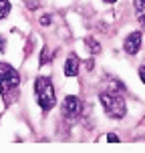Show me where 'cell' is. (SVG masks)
I'll list each match as a JSON object with an SVG mask.
<instances>
[{
  "instance_id": "obj_14",
  "label": "cell",
  "mask_w": 145,
  "mask_h": 153,
  "mask_svg": "<svg viewBox=\"0 0 145 153\" xmlns=\"http://www.w3.org/2000/svg\"><path fill=\"white\" fill-rule=\"evenodd\" d=\"M93 59H89V61H87V71H93V67H95V65H93Z\"/></svg>"
},
{
  "instance_id": "obj_7",
  "label": "cell",
  "mask_w": 145,
  "mask_h": 153,
  "mask_svg": "<svg viewBox=\"0 0 145 153\" xmlns=\"http://www.w3.org/2000/svg\"><path fill=\"white\" fill-rule=\"evenodd\" d=\"M133 6H135V12H137L141 26L145 28V0H133Z\"/></svg>"
},
{
  "instance_id": "obj_17",
  "label": "cell",
  "mask_w": 145,
  "mask_h": 153,
  "mask_svg": "<svg viewBox=\"0 0 145 153\" xmlns=\"http://www.w3.org/2000/svg\"><path fill=\"white\" fill-rule=\"evenodd\" d=\"M105 2H109V4H113V2H117V0H105Z\"/></svg>"
},
{
  "instance_id": "obj_2",
  "label": "cell",
  "mask_w": 145,
  "mask_h": 153,
  "mask_svg": "<svg viewBox=\"0 0 145 153\" xmlns=\"http://www.w3.org/2000/svg\"><path fill=\"white\" fill-rule=\"evenodd\" d=\"M99 101L107 117H111V119H123L127 115V105H125V99L119 91H103L99 95Z\"/></svg>"
},
{
  "instance_id": "obj_5",
  "label": "cell",
  "mask_w": 145,
  "mask_h": 153,
  "mask_svg": "<svg viewBox=\"0 0 145 153\" xmlns=\"http://www.w3.org/2000/svg\"><path fill=\"white\" fill-rule=\"evenodd\" d=\"M141 40H143V36H141L139 30L131 32L129 36L125 38V42H123V51H125L127 54H137L139 48H141Z\"/></svg>"
},
{
  "instance_id": "obj_3",
  "label": "cell",
  "mask_w": 145,
  "mask_h": 153,
  "mask_svg": "<svg viewBox=\"0 0 145 153\" xmlns=\"http://www.w3.org/2000/svg\"><path fill=\"white\" fill-rule=\"evenodd\" d=\"M34 95L42 111H51L57 105V95H54V87L48 76H38L34 83Z\"/></svg>"
},
{
  "instance_id": "obj_13",
  "label": "cell",
  "mask_w": 145,
  "mask_h": 153,
  "mask_svg": "<svg viewBox=\"0 0 145 153\" xmlns=\"http://www.w3.org/2000/svg\"><path fill=\"white\" fill-rule=\"evenodd\" d=\"M139 79H141L143 85H145V67H139Z\"/></svg>"
},
{
  "instance_id": "obj_12",
  "label": "cell",
  "mask_w": 145,
  "mask_h": 153,
  "mask_svg": "<svg viewBox=\"0 0 145 153\" xmlns=\"http://www.w3.org/2000/svg\"><path fill=\"white\" fill-rule=\"evenodd\" d=\"M40 24H42V26H46V24H51V16H48V14H45L42 18H40Z\"/></svg>"
},
{
  "instance_id": "obj_11",
  "label": "cell",
  "mask_w": 145,
  "mask_h": 153,
  "mask_svg": "<svg viewBox=\"0 0 145 153\" xmlns=\"http://www.w3.org/2000/svg\"><path fill=\"white\" fill-rule=\"evenodd\" d=\"M107 141H109V143H119V137H117L115 133H109V135H107Z\"/></svg>"
},
{
  "instance_id": "obj_16",
  "label": "cell",
  "mask_w": 145,
  "mask_h": 153,
  "mask_svg": "<svg viewBox=\"0 0 145 153\" xmlns=\"http://www.w3.org/2000/svg\"><path fill=\"white\" fill-rule=\"evenodd\" d=\"M28 6H30V8H36V2H34V0H28Z\"/></svg>"
},
{
  "instance_id": "obj_8",
  "label": "cell",
  "mask_w": 145,
  "mask_h": 153,
  "mask_svg": "<svg viewBox=\"0 0 145 153\" xmlns=\"http://www.w3.org/2000/svg\"><path fill=\"white\" fill-rule=\"evenodd\" d=\"M85 45H87V48H89L93 54L101 53V45L97 42V40H95V38H87V40H85Z\"/></svg>"
},
{
  "instance_id": "obj_6",
  "label": "cell",
  "mask_w": 145,
  "mask_h": 153,
  "mask_svg": "<svg viewBox=\"0 0 145 153\" xmlns=\"http://www.w3.org/2000/svg\"><path fill=\"white\" fill-rule=\"evenodd\" d=\"M79 67H81V61L77 54H69L67 56V62H65V75L67 76H77L79 75Z\"/></svg>"
},
{
  "instance_id": "obj_4",
  "label": "cell",
  "mask_w": 145,
  "mask_h": 153,
  "mask_svg": "<svg viewBox=\"0 0 145 153\" xmlns=\"http://www.w3.org/2000/svg\"><path fill=\"white\" fill-rule=\"evenodd\" d=\"M81 113H83V103H81L79 97L71 95V97H67V99L62 101V117L69 123L77 121L81 117Z\"/></svg>"
},
{
  "instance_id": "obj_1",
  "label": "cell",
  "mask_w": 145,
  "mask_h": 153,
  "mask_svg": "<svg viewBox=\"0 0 145 153\" xmlns=\"http://www.w3.org/2000/svg\"><path fill=\"white\" fill-rule=\"evenodd\" d=\"M18 87H20V75L16 73V69H12L8 62H0V95L6 105L14 103Z\"/></svg>"
},
{
  "instance_id": "obj_10",
  "label": "cell",
  "mask_w": 145,
  "mask_h": 153,
  "mask_svg": "<svg viewBox=\"0 0 145 153\" xmlns=\"http://www.w3.org/2000/svg\"><path fill=\"white\" fill-rule=\"evenodd\" d=\"M48 61H51V56H48V51L45 48V51H42V56H40V65H46Z\"/></svg>"
},
{
  "instance_id": "obj_15",
  "label": "cell",
  "mask_w": 145,
  "mask_h": 153,
  "mask_svg": "<svg viewBox=\"0 0 145 153\" xmlns=\"http://www.w3.org/2000/svg\"><path fill=\"white\" fill-rule=\"evenodd\" d=\"M2 51H4V38L0 36V53H2Z\"/></svg>"
},
{
  "instance_id": "obj_9",
  "label": "cell",
  "mask_w": 145,
  "mask_h": 153,
  "mask_svg": "<svg viewBox=\"0 0 145 153\" xmlns=\"http://www.w3.org/2000/svg\"><path fill=\"white\" fill-rule=\"evenodd\" d=\"M10 12V2L8 0H0V20Z\"/></svg>"
}]
</instances>
